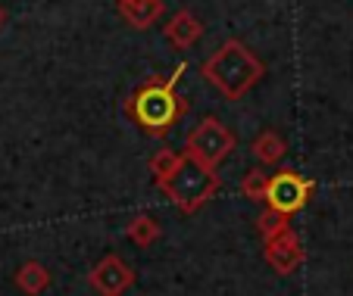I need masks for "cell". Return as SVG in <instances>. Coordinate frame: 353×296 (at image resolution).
Listing matches in <instances>:
<instances>
[{
  "instance_id": "cell-4",
  "label": "cell",
  "mask_w": 353,
  "mask_h": 296,
  "mask_svg": "<svg viewBox=\"0 0 353 296\" xmlns=\"http://www.w3.org/2000/svg\"><path fill=\"white\" fill-rule=\"evenodd\" d=\"M238 147V134L216 116L200 118L197 125L188 131L185 138V156H191L194 162L207 165V169H219L222 159L232 156V150Z\"/></svg>"
},
{
  "instance_id": "cell-11",
  "label": "cell",
  "mask_w": 353,
  "mask_h": 296,
  "mask_svg": "<svg viewBox=\"0 0 353 296\" xmlns=\"http://www.w3.org/2000/svg\"><path fill=\"white\" fill-rule=\"evenodd\" d=\"M250 150H254V156L260 159L263 165H279L281 159H285V153H288V144H285V138H281L279 131H263V134H256L254 138Z\"/></svg>"
},
{
  "instance_id": "cell-5",
  "label": "cell",
  "mask_w": 353,
  "mask_h": 296,
  "mask_svg": "<svg viewBox=\"0 0 353 296\" xmlns=\"http://www.w3.org/2000/svg\"><path fill=\"white\" fill-rule=\"evenodd\" d=\"M313 191H316V181L297 175L294 169H281V171H275V175H269L263 203H266L269 209L281 212V215H294V212H300L310 203Z\"/></svg>"
},
{
  "instance_id": "cell-2",
  "label": "cell",
  "mask_w": 353,
  "mask_h": 296,
  "mask_svg": "<svg viewBox=\"0 0 353 296\" xmlns=\"http://www.w3.org/2000/svg\"><path fill=\"white\" fill-rule=\"evenodd\" d=\"M200 75L225 100H241L244 94H250L263 81L266 66H263V59L256 56L244 41L228 38L225 44H219V50L200 66Z\"/></svg>"
},
{
  "instance_id": "cell-15",
  "label": "cell",
  "mask_w": 353,
  "mask_h": 296,
  "mask_svg": "<svg viewBox=\"0 0 353 296\" xmlns=\"http://www.w3.org/2000/svg\"><path fill=\"white\" fill-rule=\"evenodd\" d=\"M266 184H269V175L263 169H250L244 175V181H241V193H244L247 200H263L266 197Z\"/></svg>"
},
{
  "instance_id": "cell-7",
  "label": "cell",
  "mask_w": 353,
  "mask_h": 296,
  "mask_svg": "<svg viewBox=\"0 0 353 296\" xmlns=\"http://www.w3.org/2000/svg\"><path fill=\"white\" fill-rule=\"evenodd\" d=\"M263 253H266L269 268H272L275 275H281V277L294 275V271L303 265V259H307V250H303V244H300V237H297V231H294V228H288V231H281V234L269 237L266 250H263Z\"/></svg>"
},
{
  "instance_id": "cell-16",
  "label": "cell",
  "mask_w": 353,
  "mask_h": 296,
  "mask_svg": "<svg viewBox=\"0 0 353 296\" xmlns=\"http://www.w3.org/2000/svg\"><path fill=\"white\" fill-rule=\"evenodd\" d=\"M3 25H7V10L0 7V32H3Z\"/></svg>"
},
{
  "instance_id": "cell-6",
  "label": "cell",
  "mask_w": 353,
  "mask_h": 296,
  "mask_svg": "<svg viewBox=\"0 0 353 296\" xmlns=\"http://www.w3.org/2000/svg\"><path fill=\"white\" fill-rule=\"evenodd\" d=\"M88 284L97 296H122L134 284V268L128 262H122L119 256H103L88 275Z\"/></svg>"
},
{
  "instance_id": "cell-10",
  "label": "cell",
  "mask_w": 353,
  "mask_h": 296,
  "mask_svg": "<svg viewBox=\"0 0 353 296\" xmlns=\"http://www.w3.org/2000/svg\"><path fill=\"white\" fill-rule=\"evenodd\" d=\"M50 271H47V265H41L38 259H28V262L19 265V271H16V287L22 290L26 296H41L47 287H50Z\"/></svg>"
},
{
  "instance_id": "cell-12",
  "label": "cell",
  "mask_w": 353,
  "mask_h": 296,
  "mask_svg": "<svg viewBox=\"0 0 353 296\" xmlns=\"http://www.w3.org/2000/svg\"><path fill=\"white\" fill-rule=\"evenodd\" d=\"M160 222H157L154 215H134L132 222L125 224V237L132 240V244H138V246H154L157 240H160Z\"/></svg>"
},
{
  "instance_id": "cell-8",
  "label": "cell",
  "mask_w": 353,
  "mask_h": 296,
  "mask_svg": "<svg viewBox=\"0 0 353 296\" xmlns=\"http://www.w3.org/2000/svg\"><path fill=\"white\" fill-rule=\"evenodd\" d=\"M163 34H166V41L175 50H188V47H194L200 41L203 22H200L191 10H175V13L169 16V22L163 25Z\"/></svg>"
},
{
  "instance_id": "cell-9",
  "label": "cell",
  "mask_w": 353,
  "mask_h": 296,
  "mask_svg": "<svg viewBox=\"0 0 353 296\" xmlns=\"http://www.w3.org/2000/svg\"><path fill=\"white\" fill-rule=\"evenodd\" d=\"M119 16L134 28V32H147L163 19L166 0H116Z\"/></svg>"
},
{
  "instance_id": "cell-3",
  "label": "cell",
  "mask_w": 353,
  "mask_h": 296,
  "mask_svg": "<svg viewBox=\"0 0 353 296\" xmlns=\"http://www.w3.org/2000/svg\"><path fill=\"white\" fill-rule=\"evenodd\" d=\"M219 184L222 181H219V175H216V169H207V165L194 162L191 156L181 153L175 171L166 178V181H160L157 187L166 193L169 203H172L181 215H194L200 206H207L210 200L216 197Z\"/></svg>"
},
{
  "instance_id": "cell-14",
  "label": "cell",
  "mask_w": 353,
  "mask_h": 296,
  "mask_svg": "<svg viewBox=\"0 0 353 296\" xmlns=\"http://www.w3.org/2000/svg\"><path fill=\"white\" fill-rule=\"evenodd\" d=\"M288 228H291V215H281V212L269 209V206L260 212V218H256V231H260L263 240H269V237L281 234V231H288Z\"/></svg>"
},
{
  "instance_id": "cell-1",
  "label": "cell",
  "mask_w": 353,
  "mask_h": 296,
  "mask_svg": "<svg viewBox=\"0 0 353 296\" xmlns=\"http://www.w3.org/2000/svg\"><path fill=\"white\" fill-rule=\"evenodd\" d=\"M185 63L169 72V78H150L144 85H138L132 91V97L125 100V112L132 118L134 125L141 128L144 134L150 138H166L175 125H179V118L188 112V103L175 94V85L179 78L185 75Z\"/></svg>"
},
{
  "instance_id": "cell-13",
  "label": "cell",
  "mask_w": 353,
  "mask_h": 296,
  "mask_svg": "<svg viewBox=\"0 0 353 296\" xmlns=\"http://www.w3.org/2000/svg\"><path fill=\"white\" fill-rule=\"evenodd\" d=\"M181 153L172 150V147H163V150H157L154 156H150V175H154V181L160 184V181H166L169 175L175 171V165H179Z\"/></svg>"
}]
</instances>
